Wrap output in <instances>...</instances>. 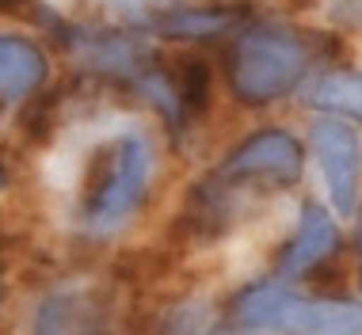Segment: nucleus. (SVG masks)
<instances>
[{
	"label": "nucleus",
	"mask_w": 362,
	"mask_h": 335,
	"mask_svg": "<svg viewBox=\"0 0 362 335\" xmlns=\"http://www.w3.org/2000/svg\"><path fill=\"white\" fill-rule=\"evenodd\" d=\"M325 65L332 61H325L320 38L286 19H244L225 38L221 54L229 100L248 111H263L290 95H301L313 73H320Z\"/></svg>",
	"instance_id": "obj_1"
},
{
	"label": "nucleus",
	"mask_w": 362,
	"mask_h": 335,
	"mask_svg": "<svg viewBox=\"0 0 362 335\" xmlns=\"http://www.w3.org/2000/svg\"><path fill=\"white\" fill-rule=\"evenodd\" d=\"M156 164V137L138 122L95 137L76 180V229L95 240L122 233L149 202Z\"/></svg>",
	"instance_id": "obj_2"
},
{
	"label": "nucleus",
	"mask_w": 362,
	"mask_h": 335,
	"mask_svg": "<svg viewBox=\"0 0 362 335\" xmlns=\"http://www.w3.org/2000/svg\"><path fill=\"white\" fill-rule=\"evenodd\" d=\"M229 320L244 331L275 335H362L358 298H301L290 282L263 278L233 298Z\"/></svg>",
	"instance_id": "obj_3"
},
{
	"label": "nucleus",
	"mask_w": 362,
	"mask_h": 335,
	"mask_svg": "<svg viewBox=\"0 0 362 335\" xmlns=\"http://www.w3.org/2000/svg\"><path fill=\"white\" fill-rule=\"evenodd\" d=\"M305 153V141L286 126H259V130L237 137L210 172L225 187L240 191L244 199H263V194L290 191L301 183Z\"/></svg>",
	"instance_id": "obj_4"
},
{
	"label": "nucleus",
	"mask_w": 362,
	"mask_h": 335,
	"mask_svg": "<svg viewBox=\"0 0 362 335\" xmlns=\"http://www.w3.org/2000/svg\"><path fill=\"white\" fill-rule=\"evenodd\" d=\"M305 149L325 183L336 218H351L362 202V134L344 118L320 114L305 134Z\"/></svg>",
	"instance_id": "obj_5"
},
{
	"label": "nucleus",
	"mask_w": 362,
	"mask_h": 335,
	"mask_svg": "<svg viewBox=\"0 0 362 335\" xmlns=\"http://www.w3.org/2000/svg\"><path fill=\"white\" fill-rule=\"evenodd\" d=\"M248 8L233 4V0H164L149 4L141 12V31L156 38H172V42H218L229 38L244 23Z\"/></svg>",
	"instance_id": "obj_6"
},
{
	"label": "nucleus",
	"mask_w": 362,
	"mask_h": 335,
	"mask_svg": "<svg viewBox=\"0 0 362 335\" xmlns=\"http://www.w3.org/2000/svg\"><path fill=\"white\" fill-rule=\"evenodd\" d=\"M336 252H339V225L332 206L305 199L298 206V221H293L286 244H282L275 259V278L293 286L309 278V274H317Z\"/></svg>",
	"instance_id": "obj_7"
},
{
	"label": "nucleus",
	"mask_w": 362,
	"mask_h": 335,
	"mask_svg": "<svg viewBox=\"0 0 362 335\" xmlns=\"http://www.w3.org/2000/svg\"><path fill=\"white\" fill-rule=\"evenodd\" d=\"M31 335H115L111 309L88 286H62L35 309Z\"/></svg>",
	"instance_id": "obj_8"
},
{
	"label": "nucleus",
	"mask_w": 362,
	"mask_h": 335,
	"mask_svg": "<svg viewBox=\"0 0 362 335\" xmlns=\"http://www.w3.org/2000/svg\"><path fill=\"white\" fill-rule=\"evenodd\" d=\"M301 103L313 107L317 114H332L351 126H362V65H325L301 88Z\"/></svg>",
	"instance_id": "obj_9"
},
{
	"label": "nucleus",
	"mask_w": 362,
	"mask_h": 335,
	"mask_svg": "<svg viewBox=\"0 0 362 335\" xmlns=\"http://www.w3.org/2000/svg\"><path fill=\"white\" fill-rule=\"evenodd\" d=\"M46 61L42 46L19 35H0V103H19L31 92H38V84L46 81Z\"/></svg>",
	"instance_id": "obj_10"
},
{
	"label": "nucleus",
	"mask_w": 362,
	"mask_h": 335,
	"mask_svg": "<svg viewBox=\"0 0 362 335\" xmlns=\"http://www.w3.org/2000/svg\"><path fill=\"white\" fill-rule=\"evenodd\" d=\"M328 23L344 38H362V0H328Z\"/></svg>",
	"instance_id": "obj_11"
},
{
	"label": "nucleus",
	"mask_w": 362,
	"mask_h": 335,
	"mask_svg": "<svg viewBox=\"0 0 362 335\" xmlns=\"http://www.w3.org/2000/svg\"><path fill=\"white\" fill-rule=\"evenodd\" d=\"M358 267H362V225H358Z\"/></svg>",
	"instance_id": "obj_12"
},
{
	"label": "nucleus",
	"mask_w": 362,
	"mask_h": 335,
	"mask_svg": "<svg viewBox=\"0 0 362 335\" xmlns=\"http://www.w3.org/2000/svg\"><path fill=\"white\" fill-rule=\"evenodd\" d=\"M4 183H8V175H4V168H0V191H4Z\"/></svg>",
	"instance_id": "obj_13"
}]
</instances>
